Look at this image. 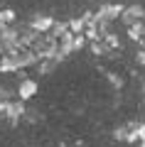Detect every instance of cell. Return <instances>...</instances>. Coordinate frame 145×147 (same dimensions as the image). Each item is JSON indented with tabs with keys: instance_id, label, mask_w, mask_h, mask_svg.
Returning <instances> with one entry per match:
<instances>
[{
	"instance_id": "obj_1",
	"label": "cell",
	"mask_w": 145,
	"mask_h": 147,
	"mask_svg": "<svg viewBox=\"0 0 145 147\" xmlns=\"http://www.w3.org/2000/svg\"><path fill=\"white\" fill-rule=\"evenodd\" d=\"M120 22H123L128 30H133V27H138V25H143L145 22V7H140V5H128V7H123L120 10Z\"/></svg>"
},
{
	"instance_id": "obj_2",
	"label": "cell",
	"mask_w": 145,
	"mask_h": 147,
	"mask_svg": "<svg viewBox=\"0 0 145 147\" xmlns=\"http://www.w3.org/2000/svg\"><path fill=\"white\" fill-rule=\"evenodd\" d=\"M17 91H20V96H22V98H30V96H32V93L37 91V86L32 84V81H22V84H20V88H17Z\"/></svg>"
}]
</instances>
